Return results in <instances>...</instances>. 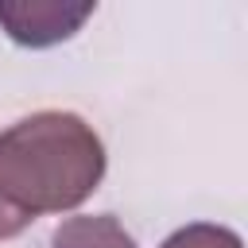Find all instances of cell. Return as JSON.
<instances>
[{
    "label": "cell",
    "mask_w": 248,
    "mask_h": 248,
    "mask_svg": "<svg viewBox=\"0 0 248 248\" xmlns=\"http://www.w3.org/2000/svg\"><path fill=\"white\" fill-rule=\"evenodd\" d=\"M105 167V143L78 112L43 108L0 132V198L27 221L78 209Z\"/></svg>",
    "instance_id": "cell-1"
},
{
    "label": "cell",
    "mask_w": 248,
    "mask_h": 248,
    "mask_svg": "<svg viewBox=\"0 0 248 248\" xmlns=\"http://www.w3.org/2000/svg\"><path fill=\"white\" fill-rule=\"evenodd\" d=\"M93 16V4H66V0H0V27L19 46H54L81 31Z\"/></svg>",
    "instance_id": "cell-2"
},
{
    "label": "cell",
    "mask_w": 248,
    "mask_h": 248,
    "mask_svg": "<svg viewBox=\"0 0 248 248\" xmlns=\"http://www.w3.org/2000/svg\"><path fill=\"white\" fill-rule=\"evenodd\" d=\"M50 248H140V244L112 213H81L66 217L50 232Z\"/></svg>",
    "instance_id": "cell-3"
},
{
    "label": "cell",
    "mask_w": 248,
    "mask_h": 248,
    "mask_svg": "<svg viewBox=\"0 0 248 248\" xmlns=\"http://www.w3.org/2000/svg\"><path fill=\"white\" fill-rule=\"evenodd\" d=\"M159 248H244L240 236L225 225H213V221H190L182 229H174Z\"/></svg>",
    "instance_id": "cell-4"
},
{
    "label": "cell",
    "mask_w": 248,
    "mask_h": 248,
    "mask_svg": "<svg viewBox=\"0 0 248 248\" xmlns=\"http://www.w3.org/2000/svg\"><path fill=\"white\" fill-rule=\"evenodd\" d=\"M27 225H31V221H27L23 213H16V209H12V205L0 198V240H12V236H19Z\"/></svg>",
    "instance_id": "cell-5"
}]
</instances>
